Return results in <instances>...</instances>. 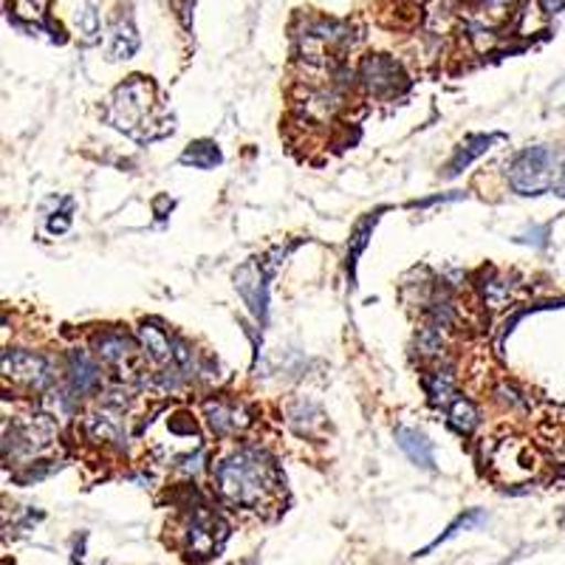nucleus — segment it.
I'll list each match as a JSON object with an SVG mask.
<instances>
[{
    "instance_id": "20e7f679",
    "label": "nucleus",
    "mask_w": 565,
    "mask_h": 565,
    "mask_svg": "<svg viewBox=\"0 0 565 565\" xmlns=\"http://www.w3.org/2000/svg\"><path fill=\"white\" fill-rule=\"evenodd\" d=\"M351 45V29L345 23H315L300 34V60L311 68H326Z\"/></svg>"
},
{
    "instance_id": "c85d7f7f",
    "label": "nucleus",
    "mask_w": 565,
    "mask_h": 565,
    "mask_svg": "<svg viewBox=\"0 0 565 565\" xmlns=\"http://www.w3.org/2000/svg\"><path fill=\"white\" fill-rule=\"evenodd\" d=\"M546 232L548 226H540V230H534V246H546ZM521 244H532V235H521Z\"/></svg>"
},
{
    "instance_id": "cd10ccee",
    "label": "nucleus",
    "mask_w": 565,
    "mask_h": 565,
    "mask_svg": "<svg viewBox=\"0 0 565 565\" xmlns=\"http://www.w3.org/2000/svg\"><path fill=\"white\" fill-rule=\"evenodd\" d=\"M512 3L514 0H483V12H487L489 18H503Z\"/></svg>"
},
{
    "instance_id": "f8f14e48",
    "label": "nucleus",
    "mask_w": 565,
    "mask_h": 565,
    "mask_svg": "<svg viewBox=\"0 0 565 565\" xmlns=\"http://www.w3.org/2000/svg\"><path fill=\"white\" fill-rule=\"evenodd\" d=\"M68 382L71 391L77 396H88L103 387V371L85 351H71L68 353Z\"/></svg>"
},
{
    "instance_id": "dca6fc26",
    "label": "nucleus",
    "mask_w": 565,
    "mask_h": 565,
    "mask_svg": "<svg viewBox=\"0 0 565 565\" xmlns=\"http://www.w3.org/2000/svg\"><path fill=\"white\" fill-rule=\"evenodd\" d=\"M136 52H139V32H136L134 20H116L110 29V60H130Z\"/></svg>"
},
{
    "instance_id": "ddd939ff",
    "label": "nucleus",
    "mask_w": 565,
    "mask_h": 565,
    "mask_svg": "<svg viewBox=\"0 0 565 565\" xmlns=\"http://www.w3.org/2000/svg\"><path fill=\"white\" fill-rule=\"evenodd\" d=\"M136 337H139L141 348H145V356H148L153 365L159 367H168L173 365V340H170L164 331H161L159 326H153V322H145V326L136 331Z\"/></svg>"
},
{
    "instance_id": "f03ea898",
    "label": "nucleus",
    "mask_w": 565,
    "mask_h": 565,
    "mask_svg": "<svg viewBox=\"0 0 565 565\" xmlns=\"http://www.w3.org/2000/svg\"><path fill=\"white\" fill-rule=\"evenodd\" d=\"M108 122L136 141H156L173 134L168 114L156 99V85L145 77H130L114 90L108 105Z\"/></svg>"
},
{
    "instance_id": "4be33fe9",
    "label": "nucleus",
    "mask_w": 565,
    "mask_h": 565,
    "mask_svg": "<svg viewBox=\"0 0 565 565\" xmlns=\"http://www.w3.org/2000/svg\"><path fill=\"white\" fill-rule=\"evenodd\" d=\"M444 334H447L444 328H436V326H430V322H427V326H424L422 331H418V337H416L418 353H422V356H427V360H436V356H441L444 345H447Z\"/></svg>"
},
{
    "instance_id": "b1692460",
    "label": "nucleus",
    "mask_w": 565,
    "mask_h": 565,
    "mask_svg": "<svg viewBox=\"0 0 565 565\" xmlns=\"http://www.w3.org/2000/svg\"><path fill=\"white\" fill-rule=\"evenodd\" d=\"M483 523H487V514L483 512H467V514H461V518H458L456 523H452L450 529H447V534H441V537L436 540V543H433L430 548H424V554H430L433 548L436 546H441V543H447V540H452L456 537V534H461V532H467V529H476V526H483Z\"/></svg>"
},
{
    "instance_id": "aec40b11",
    "label": "nucleus",
    "mask_w": 565,
    "mask_h": 565,
    "mask_svg": "<svg viewBox=\"0 0 565 565\" xmlns=\"http://www.w3.org/2000/svg\"><path fill=\"white\" fill-rule=\"evenodd\" d=\"M447 418H450V424L456 427L458 433H461V436H469V433L478 427L476 405H472V402H469V398H463V396H458L456 402L447 407Z\"/></svg>"
},
{
    "instance_id": "4468645a",
    "label": "nucleus",
    "mask_w": 565,
    "mask_h": 565,
    "mask_svg": "<svg viewBox=\"0 0 565 565\" xmlns=\"http://www.w3.org/2000/svg\"><path fill=\"white\" fill-rule=\"evenodd\" d=\"M396 441L398 447H402V452H405L407 458H411L416 467L422 469H433L436 467V456H433V444L427 441V436L418 430H413V427H398L396 430Z\"/></svg>"
},
{
    "instance_id": "6ab92c4d",
    "label": "nucleus",
    "mask_w": 565,
    "mask_h": 565,
    "mask_svg": "<svg viewBox=\"0 0 565 565\" xmlns=\"http://www.w3.org/2000/svg\"><path fill=\"white\" fill-rule=\"evenodd\" d=\"M181 164H190L195 170H212L215 164H221V150L215 148V141H193L181 153Z\"/></svg>"
},
{
    "instance_id": "7ed1b4c3",
    "label": "nucleus",
    "mask_w": 565,
    "mask_h": 565,
    "mask_svg": "<svg viewBox=\"0 0 565 565\" xmlns=\"http://www.w3.org/2000/svg\"><path fill=\"white\" fill-rule=\"evenodd\" d=\"M509 186L518 195H565V153L554 148H526L509 164Z\"/></svg>"
},
{
    "instance_id": "a878e982",
    "label": "nucleus",
    "mask_w": 565,
    "mask_h": 565,
    "mask_svg": "<svg viewBox=\"0 0 565 565\" xmlns=\"http://www.w3.org/2000/svg\"><path fill=\"white\" fill-rule=\"evenodd\" d=\"M45 9H49V0H14L12 3L14 18L34 23V26H40L45 20Z\"/></svg>"
},
{
    "instance_id": "f3484780",
    "label": "nucleus",
    "mask_w": 565,
    "mask_h": 565,
    "mask_svg": "<svg viewBox=\"0 0 565 565\" xmlns=\"http://www.w3.org/2000/svg\"><path fill=\"white\" fill-rule=\"evenodd\" d=\"M494 456L501 458H512V472H509V481H518V478H526L532 476L534 469V452L529 444H521V441H501L498 444V450H494Z\"/></svg>"
},
{
    "instance_id": "412c9836",
    "label": "nucleus",
    "mask_w": 565,
    "mask_h": 565,
    "mask_svg": "<svg viewBox=\"0 0 565 565\" xmlns=\"http://www.w3.org/2000/svg\"><path fill=\"white\" fill-rule=\"evenodd\" d=\"M481 291H483V302H487L492 311L507 309L509 302H512V282L503 280V277H489V280H483Z\"/></svg>"
},
{
    "instance_id": "1a4fd4ad",
    "label": "nucleus",
    "mask_w": 565,
    "mask_h": 565,
    "mask_svg": "<svg viewBox=\"0 0 565 565\" xmlns=\"http://www.w3.org/2000/svg\"><path fill=\"white\" fill-rule=\"evenodd\" d=\"M97 356L103 365L114 367L122 380H134L139 373V348L125 334H105L97 340Z\"/></svg>"
},
{
    "instance_id": "5701e85b",
    "label": "nucleus",
    "mask_w": 565,
    "mask_h": 565,
    "mask_svg": "<svg viewBox=\"0 0 565 565\" xmlns=\"http://www.w3.org/2000/svg\"><path fill=\"white\" fill-rule=\"evenodd\" d=\"M289 424L300 433V436H315V427H311V424H322V413L317 411L315 405H309V402H300V405L291 407Z\"/></svg>"
},
{
    "instance_id": "39448f33",
    "label": "nucleus",
    "mask_w": 565,
    "mask_h": 565,
    "mask_svg": "<svg viewBox=\"0 0 565 565\" xmlns=\"http://www.w3.org/2000/svg\"><path fill=\"white\" fill-rule=\"evenodd\" d=\"M181 534H184L186 552L204 559V557H212V554L224 546L226 526L218 514H212L206 507H195L186 512Z\"/></svg>"
},
{
    "instance_id": "393cba45",
    "label": "nucleus",
    "mask_w": 565,
    "mask_h": 565,
    "mask_svg": "<svg viewBox=\"0 0 565 565\" xmlns=\"http://www.w3.org/2000/svg\"><path fill=\"white\" fill-rule=\"evenodd\" d=\"M77 29L83 43L94 45L99 40V12L90 3H83V9L77 12Z\"/></svg>"
},
{
    "instance_id": "c756f323",
    "label": "nucleus",
    "mask_w": 565,
    "mask_h": 565,
    "mask_svg": "<svg viewBox=\"0 0 565 565\" xmlns=\"http://www.w3.org/2000/svg\"><path fill=\"white\" fill-rule=\"evenodd\" d=\"M537 3L546 14H557V12H563V9H565V0H537Z\"/></svg>"
},
{
    "instance_id": "0eeeda50",
    "label": "nucleus",
    "mask_w": 565,
    "mask_h": 565,
    "mask_svg": "<svg viewBox=\"0 0 565 565\" xmlns=\"http://www.w3.org/2000/svg\"><path fill=\"white\" fill-rule=\"evenodd\" d=\"M360 83L376 99L396 97V94H402L407 88V77L402 65L396 60L385 57V54H371V57L362 60Z\"/></svg>"
},
{
    "instance_id": "423d86ee",
    "label": "nucleus",
    "mask_w": 565,
    "mask_h": 565,
    "mask_svg": "<svg viewBox=\"0 0 565 565\" xmlns=\"http://www.w3.org/2000/svg\"><path fill=\"white\" fill-rule=\"evenodd\" d=\"M3 376L32 393L49 391L54 385V380H57L52 362L45 360L43 353L20 351V348L3 353Z\"/></svg>"
},
{
    "instance_id": "6e6552de",
    "label": "nucleus",
    "mask_w": 565,
    "mask_h": 565,
    "mask_svg": "<svg viewBox=\"0 0 565 565\" xmlns=\"http://www.w3.org/2000/svg\"><path fill=\"white\" fill-rule=\"evenodd\" d=\"M269 275L271 266L264 260H249L235 275V289L257 320H266L269 315Z\"/></svg>"
},
{
    "instance_id": "a211bd4d",
    "label": "nucleus",
    "mask_w": 565,
    "mask_h": 565,
    "mask_svg": "<svg viewBox=\"0 0 565 565\" xmlns=\"http://www.w3.org/2000/svg\"><path fill=\"white\" fill-rule=\"evenodd\" d=\"M424 387H427V396H430V402L436 407H441V411H447V407L456 402V382H452L450 371H436L430 373L427 380H424Z\"/></svg>"
},
{
    "instance_id": "9b49d317",
    "label": "nucleus",
    "mask_w": 565,
    "mask_h": 565,
    "mask_svg": "<svg viewBox=\"0 0 565 565\" xmlns=\"http://www.w3.org/2000/svg\"><path fill=\"white\" fill-rule=\"evenodd\" d=\"M83 430L88 441L116 447V450H128V436H125V427L119 422V411H114V407H105L103 413H94V416L85 418Z\"/></svg>"
},
{
    "instance_id": "2eb2a0df",
    "label": "nucleus",
    "mask_w": 565,
    "mask_h": 565,
    "mask_svg": "<svg viewBox=\"0 0 565 565\" xmlns=\"http://www.w3.org/2000/svg\"><path fill=\"white\" fill-rule=\"evenodd\" d=\"M494 141H503V136L501 134H489V136H472V139H467L461 145V148H458V153H456V159L450 161V164H447V179H456L458 173H461V170H467L469 164H472V161L478 159V156H483L487 153L489 148H492Z\"/></svg>"
},
{
    "instance_id": "f257e3e1",
    "label": "nucleus",
    "mask_w": 565,
    "mask_h": 565,
    "mask_svg": "<svg viewBox=\"0 0 565 565\" xmlns=\"http://www.w3.org/2000/svg\"><path fill=\"white\" fill-rule=\"evenodd\" d=\"M277 487H280V472L275 461L252 447L232 452L215 467V492L232 507L260 509Z\"/></svg>"
},
{
    "instance_id": "bb28decb",
    "label": "nucleus",
    "mask_w": 565,
    "mask_h": 565,
    "mask_svg": "<svg viewBox=\"0 0 565 565\" xmlns=\"http://www.w3.org/2000/svg\"><path fill=\"white\" fill-rule=\"evenodd\" d=\"M373 226H376V215H371V218L362 221V224L356 226V232H353L351 249H348V266H351V271L356 269V260H360L362 249H365V246H367V235H371Z\"/></svg>"
},
{
    "instance_id": "9d476101",
    "label": "nucleus",
    "mask_w": 565,
    "mask_h": 565,
    "mask_svg": "<svg viewBox=\"0 0 565 565\" xmlns=\"http://www.w3.org/2000/svg\"><path fill=\"white\" fill-rule=\"evenodd\" d=\"M204 418L215 436H235L252 424L249 407L244 402H230V398H206Z\"/></svg>"
}]
</instances>
